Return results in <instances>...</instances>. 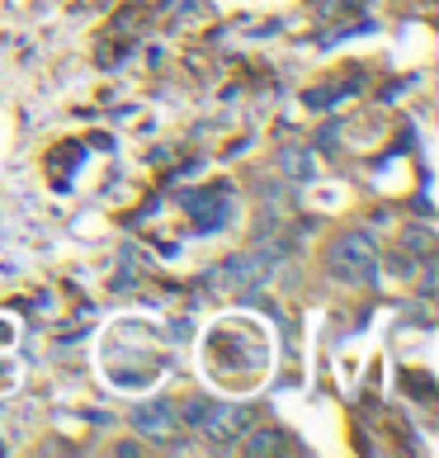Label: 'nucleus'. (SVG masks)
I'll list each match as a JSON object with an SVG mask.
<instances>
[{"label": "nucleus", "instance_id": "obj_1", "mask_svg": "<svg viewBox=\"0 0 439 458\" xmlns=\"http://www.w3.org/2000/svg\"><path fill=\"white\" fill-rule=\"evenodd\" d=\"M331 269L341 279H354V284H368L374 279V256H368V242H359V236H350V242H341L331 250Z\"/></svg>", "mask_w": 439, "mask_h": 458}]
</instances>
